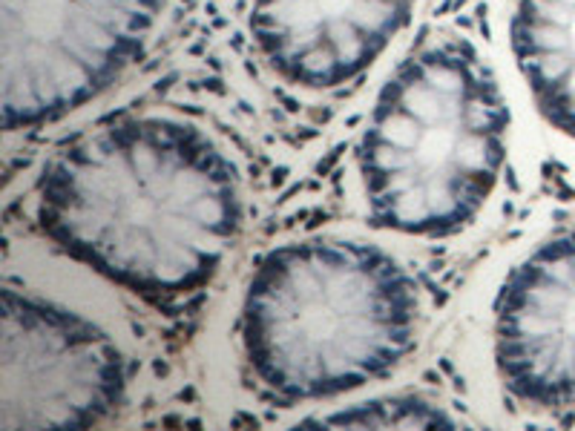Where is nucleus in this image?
<instances>
[{
  "label": "nucleus",
  "mask_w": 575,
  "mask_h": 431,
  "mask_svg": "<svg viewBox=\"0 0 575 431\" xmlns=\"http://www.w3.org/2000/svg\"><path fill=\"white\" fill-rule=\"evenodd\" d=\"M155 0H3V124L72 112L118 72Z\"/></svg>",
  "instance_id": "20e7f679"
},
{
  "label": "nucleus",
  "mask_w": 575,
  "mask_h": 431,
  "mask_svg": "<svg viewBox=\"0 0 575 431\" xmlns=\"http://www.w3.org/2000/svg\"><path fill=\"white\" fill-rule=\"evenodd\" d=\"M127 362L107 331L35 293L3 291L0 425L89 428L124 400Z\"/></svg>",
  "instance_id": "39448f33"
},
{
  "label": "nucleus",
  "mask_w": 575,
  "mask_h": 431,
  "mask_svg": "<svg viewBox=\"0 0 575 431\" xmlns=\"http://www.w3.org/2000/svg\"><path fill=\"white\" fill-rule=\"evenodd\" d=\"M512 35L541 115L575 138V0H521Z\"/></svg>",
  "instance_id": "6e6552de"
},
{
  "label": "nucleus",
  "mask_w": 575,
  "mask_h": 431,
  "mask_svg": "<svg viewBox=\"0 0 575 431\" xmlns=\"http://www.w3.org/2000/svg\"><path fill=\"white\" fill-rule=\"evenodd\" d=\"M492 354L503 391L524 408L575 411V221L541 239L503 279Z\"/></svg>",
  "instance_id": "423d86ee"
},
{
  "label": "nucleus",
  "mask_w": 575,
  "mask_h": 431,
  "mask_svg": "<svg viewBox=\"0 0 575 431\" xmlns=\"http://www.w3.org/2000/svg\"><path fill=\"white\" fill-rule=\"evenodd\" d=\"M420 331L414 276L377 244L302 239L268 250L239 307L248 380L293 408L360 391L403 365Z\"/></svg>",
  "instance_id": "f03ea898"
},
{
  "label": "nucleus",
  "mask_w": 575,
  "mask_h": 431,
  "mask_svg": "<svg viewBox=\"0 0 575 431\" xmlns=\"http://www.w3.org/2000/svg\"><path fill=\"white\" fill-rule=\"evenodd\" d=\"M408 0H259L256 37L279 72L302 87L351 80L400 29Z\"/></svg>",
  "instance_id": "0eeeda50"
},
{
  "label": "nucleus",
  "mask_w": 575,
  "mask_h": 431,
  "mask_svg": "<svg viewBox=\"0 0 575 431\" xmlns=\"http://www.w3.org/2000/svg\"><path fill=\"white\" fill-rule=\"evenodd\" d=\"M35 219L69 259L155 307H179L239 244L245 198L210 135L173 118H124L44 161Z\"/></svg>",
  "instance_id": "f257e3e1"
},
{
  "label": "nucleus",
  "mask_w": 575,
  "mask_h": 431,
  "mask_svg": "<svg viewBox=\"0 0 575 431\" xmlns=\"http://www.w3.org/2000/svg\"><path fill=\"white\" fill-rule=\"evenodd\" d=\"M322 425H345V428H431V425H451L449 414L423 397H377L368 402H357L342 411L320 417Z\"/></svg>",
  "instance_id": "1a4fd4ad"
},
{
  "label": "nucleus",
  "mask_w": 575,
  "mask_h": 431,
  "mask_svg": "<svg viewBox=\"0 0 575 431\" xmlns=\"http://www.w3.org/2000/svg\"><path fill=\"white\" fill-rule=\"evenodd\" d=\"M509 112L458 49L406 66L377 101L357 150L377 230L446 239L469 227L501 181Z\"/></svg>",
  "instance_id": "7ed1b4c3"
}]
</instances>
